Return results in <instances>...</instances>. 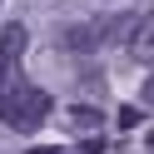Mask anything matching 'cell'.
<instances>
[{"instance_id": "6", "label": "cell", "mask_w": 154, "mask_h": 154, "mask_svg": "<svg viewBox=\"0 0 154 154\" xmlns=\"http://www.w3.org/2000/svg\"><path fill=\"white\" fill-rule=\"evenodd\" d=\"M134 124H139V109H134V104H124V109H119V129H134Z\"/></svg>"}, {"instance_id": "3", "label": "cell", "mask_w": 154, "mask_h": 154, "mask_svg": "<svg viewBox=\"0 0 154 154\" xmlns=\"http://www.w3.org/2000/svg\"><path fill=\"white\" fill-rule=\"evenodd\" d=\"M124 50H129L139 65H154V15H144V20H139V30H134V40L124 45Z\"/></svg>"}, {"instance_id": "4", "label": "cell", "mask_w": 154, "mask_h": 154, "mask_svg": "<svg viewBox=\"0 0 154 154\" xmlns=\"http://www.w3.org/2000/svg\"><path fill=\"white\" fill-rule=\"evenodd\" d=\"M139 20H144L139 10H129V15H114V20L104 25V45H129V40H134V30H139Z\"/></svg>"}, {"instance_id": "8", "label": "cell", "mask_w": 154, "mask_h": 154, "mask_svg": "<svg viewBox=\"0 0 154 154\" xmlns=\"http://www.w3.org/2000/svg\"><path fill=\"white\" fill-rule=\"evenodd\" d=\"M139 104H154V70H149V80L139 85Z\"/></svg>"}, {"instance_id": "1", "label": "cell", "mask_w": 154, "mask_h": 154, "mask_svg": "<svg viewBox=\"0 0 154 154\" xmlns=\"http://www.w3.org/2000/svg\"><path fill=\"white\" fill-rule=\"evenodd\" d=\"M50 109H55V100L45 90H35V85H15V90H10V124L20 134L40 129V124L50 119Z\"/></svg>"}, {"instance_id": "5", "label": "cell", "mask_w": 154, "mask_h": 154, "mask_svg": "<svg viewBox=\"0 0 154 154\" xmlns=\"http://www.w3.org/2000/svg\"><path fill=\"white\" fill-rule=\"evenodd\" d=\"M65 119H70L80 134H94V129H104V109H94V104H75Z\"/></svg>"}, {"instance_id": "2", "label": "cell", "mask_w": 154, "mask_h": 154, "mask_svg": "<svg viewBox=\"0 0 154 154\" xmlns=\"http://www.w3.org/2000/svg\"><path fill=\"white\" fill-rule=\"evenodd\" d=\"M55 45L70 55H94L104 45V25H65L60 35H55Z\"/></svg>"}, {"instance_id": "9", "label": "cell", "mask_w": 154, "mask_h": 154, "mask_svg": "<svg viewBox=\"0 0 154 154\" xmlns=\"http://www.w3.org/2000/svg\"><path fill=\"white\" fill-rule=\"evenodd\" d=\"M144 144H149V149H154V129H149V134H144Z\"/></svg>"}, {"instance_id": "7", "label": "cell", "mask_w": 154, "mask_h": 154, "mask_svg": "<svg viewBox=\"0 0 154 154\" xmlns=\"http://www.w3.org/2000/svg\"><path fill=\"white\" fill-rule=\"evenodd\" d=\"M80 154H104V139H100V134H85V144H80Z\"/></svg>"}, {"instance_id": "10", "label": "cell", "mask_w": 154, "mask_h": 154, "mask_svg": "<svg viewBox=\"0 0 154 154\" xmlns=\"http://www.w3.org/2000/svg\"><path fill=\"white\" fill-rule=\"evenodd\" d=\"M30 154H60V149H30Z\"/></svg>"}]
</instances>
